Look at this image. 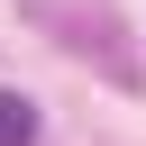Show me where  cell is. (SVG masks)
<instances>
[{"mask_svg": "<svg viewBox=\"0 0 146 146\" xmlns=\"http://www.w3.org/2000/svg\"><path fill=\"white\" fill-rule=\"evenodd\" d=\"M0 146H36V110L18 91H0Z\"/></svg>", "mask_w": 146, "mask_h": 146, "instance_id": "6da1fadb", "label": "cell"}]
</instances>
